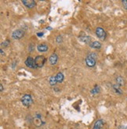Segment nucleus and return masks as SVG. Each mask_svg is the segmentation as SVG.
Listing matches in <instances>:
<instances>
[{
  "label": "nucleus",
  "mask_w": 127,
  "mask_h": 129,
  "mask_svg": "<svg viewBox=\"0 0 127 129\" xmlns=\"http://www.w3.org/2000/svg\"><path fill=\"white\" fill-rule=\"evenodd\" d=\"M21 102H22L23 106H24L26 107H29L33 103V99L30 94H26L23 95V97L21 98Z\"/></svg>",
  "instance_id": "obj_1"
},
{
  "label": "nucleus",
  "mask_w": 127,
  "mask_h": 129,
  "mask_svg": "<svg viewBox=\"0 0 127 129\" xmlns=\"http://www.w3.org/2000/svg\"><path fill=\"white\" fill-rule=\"evenodd\" d=\"M35 62L37 68H42L46 62V58L43 55H39L35 58Z\"/></svg>",
  "instance_id": "obj_2"
},
{
  "label": "nucleus",
  "mask_w": 127,
  "mask_h": 129,
  "mask_svg": "<svg viewBox=\"0 0 127 129\" xmlns=\"http://www.w3.org/2000/svg\"><path fill=\"white\" fill-rule=\"evenodd\" d=\"M96 35L100 40H104L106 39V36H107V33H106V32L104 31V29L102 28H100V27L97 28Z\"/></svg>",
  "instance_id": "obj_3"
},
{
  "label": "nucleus",
  "mask_w": 127,
  "mask_h": 129,
  "mask_svg": "<svg viewBox=\"0 0 127 129\" xmlns=\"http://www.w3.org/2000/svg\"><path fill=\"white\" fill-rule=\"evenodd\" d=\"M24 36V32L21 29L15 30L12 32V37L14 40H20Z\"/></svg>",
  "instance_id": "obj_4"
},
{
  "label": "nucleus",
  "mask_w": 127,
  "mask_h": 129,
  "mask_svg": "<svg viewBox=\"0 0 127 129\" xmlns=\"http://www.w3.org/2000/svg\"><path fill=\"white\" fill-rule=\"evenodd\" d=\"M24 63L26 64V66L30 68H37L35 59L32 58L31 57H28L27 59H26V61L24 62Z\"/></svg>",
  "instance_id": "obj_5"
},
{
  "label": "nucleus",
  "mask_w": 127,
  "mask_h": 129,
  "mask_svg": "<svg viewBox=\"0 0 127 129\" xmlns=\"http://www.w3.org/2000/svg\"><path fill=\"white\" fill-rule=\"evenodd\" d=\"M86 64L89 67H93L96 64V59L91 57L90 55H88L86 58Z\"/></svg>",
  "instance_id": "obj_6"
},
{
  "label": "nucleus",
  "mask_w": 127,
  "mask_h": 129,
  "mask_svg": "<svg viewBox=\"0 0 127 129\" xmlns=\"http://www.w3.org/2000/svg\"><path fill=\"white\" fill-rule=\"evenodd\" d=\"M22 3L26 7H28L29 9H31L36 6V2H35V1H34V0H23Z\"/></svg>",
  "instance_id": "obj_7"
},
{
  "label": "nucleus",
  "mask_w": 127,
  "mask_h": 129,
  "mask_svg": "<svg viewBox=\"0 0 127 129\" xmlns=\"http://www.w3.org/2000/svg\"><path fill=\"white\" fill-rule=\"evenodd\" d=\"M57 61H58V56L57 54H53L50 55V58H49V62H50V64H52V66H54L57 63Z\"/></svg>",
  "instance_id": "obj_8"
},
{
  "label": "nucleus",
  "mask_w": 127,
  "mask_h": 129,
  "mask_svg": "<svg viewBox=\"0 0 127 129\" xmlns=\"http://www.w3.org/2000/svg\"><path fill=\"white\" fill-rule=\"evenodd\" d=\"M49 47L46 44H40L37 46V50H38L39 52H46L48 50Z\"/></svg>",
  "instance_id": "obj_9"
},
{
  "label": "nucleus",
  "mask_w": 127,
  "mask_h": 129,
  "mask_svg": "<svg viewBox=\"0 0 127 129\" xmlns=\"http://www.w3.org/2000/svg\"><path fill=\"white\" fill-rule=\"evenodd\" d=\"M103 126H104V121H103V120L100 119L95 122L93 129H102Z\"/></svg>",
  "instance_id": "obj_10"
},
{
  "label": "nucleus",
  "mask_w": 127,
  "mask_h": 129,
  "mask_svg": "<svg viewBox=\"0 0 127 129\" xmlns=\"http://www.w3.org/2000/svg\"><path fill=\"white\" fill-rule=\"evenodd\" d=\"M101 46H102L101 44L98 41H94L89 44V46L91 48H93V49H100V48H101Z\"/></svg>",
  "instance_id": "obj_11"
},
{
  "label": "nucleus",
  "mask_w": 127,
  "mask_h": 129,
  "mask_svg": "<svg viewBox=\"0 0 127 129\" xmlns=\"http://www.w3.org/2000/svg\"><path fill=\"white\" fill-rule=\"evenodd\" d=\"M116 83H117V84L120 86V87H123L125 85V80L122 76H118L116 78Z\"/></svg>",
  "instance_id": "obj_12"
},
{
  "label": "nucleus",
  "mask_w": 127,
  "mask_h": 129,
  "mask_svg": "<svg viewBox=\"0 0 127 129\" xmlns=\"http://www.w3.org/2000/svg\"><path fill=\"white\" fill-rule=\"evenodd\" d=\"M64 76L62 72H58L56 75V79H57V83H62L64 80Z\"/></svg>",
  "instance_id": "obj_13"
},
{
  "label": "nucleus",
  "mask_w": 127,
  "mask_h": 129,
  "mask_svg": "<svg viewBox=\"0 0 127 129\" xmlns=\"http://www.w3.org/2000/svg\"><path fill=\"white\" fill-rule=\"evenodd\" d=\"M113 89L115 90V92L118 94H123V90L120 88V86H119L118 84H115L113 85Z\"/></svg>",
  "instance_id": "obj_14"
},
{
  "label": "nucleus",
  "mask_w": 127,
  "mask_h": 129,
  "mask_svg": "<svg viewBox=\"0 0 127 129\" xmlns=\"http://www.w3.org/2000/svg\"><path fill=\"white\" fill-rule=\"evenodd\" d=\"M79 40L83 42H86V44H91V38L89 36H83L79 38Z\"/></svg>",
  "instance_id": "obj_15"
},
{
  "label": "nucleus",
  "mask_w": 127,
  "mask_h": 129,
  "mask_svg": "<svg viewBox=\"0 0 127 129\" xmlns=\"http://www.w3.org/2000/svg\"><path fill=\"white\" fill-rule=\"evenodd\" d=\"M100 88L99 86H95V88H93L91 90L90 93H91V94L94 95V94H97L98 93H100Z\"/></svg>",
  "instance_id": "obj_16"
},
{
  "label": "nucleus",
  "mask_w": 127,
  "mask_h": 129,
  "mask_svg": "<svg viewBox=\"0 0 127 129\" xmlns=\"http://www.w3.org/2000/svg\"><path fill=\"white\" fill-rule=\"evenodd\" d=\"M49 83L51 86H54L57 84V79H56V76H52L50 77L49 79Z\"/></svg>",
  "instance_id": "obj_17"
},
{
  "label": "nucleus",
  "mask_w": 127,
  "mask_h": 129,
  "mask_svg": "<svg viewBox=\"0 0 127 129\" xmlns=\"http://www.w3.org/2000/svg\"><path fill=\"white\" fill-rule=\"evenodd\" d=\"M56 41H57V44H61L62 42V41H63V39H62V36H57V38H56Z\"/></svg>",
  "instance_id": "obj_18"
},
{
  "label": "nucleus",
  "mask_w": 127,
  "mask_h": 129,
  "mask_svg": "<svg viewBox=\"0 0 127 129\" xmlns=\"http://www.w3.org/2000/svg\"><path fill=\"white\" fill-rule=\"evenodd\" d=\"M2 46H4V47H6V46H8L9 45V40H6L5 42H2V44H1Z\"/></svg>",
  "instance_id": "obj_19"
},
{
  "label": "nucleus",
  "mask_w": 127,
  "mask_h": 129,
  "mask_svg": "<svg viewBox=\"0 0 127 129\" xmlns=\"http://www.w3.org/2000/svg\"><path fill=\"white\" fill-rule=\"evenodd\" d=\"M122 3L123 5V7L127 10V0H123V1H122Z\"/></svg>",
  "instance_id": "obj_20"
},
{
  "label": "nucleus",
  "mask_w": 127,
  "mask_h": 129,
  "mask_svg": "<svg viewBox=\"0 0 127 129\" xmlns=\"http://www.w3.org/2000/svg\"><path fill=\"white\" fill-rule=\"evenodd\" d=\"M43 32H39V33H37V36H43Z\"/></svg>",
  "instance_id": "obj_21"
},
{
  "label": "nucleus",
  "mask_w": 127,
  "mask_h": 129,
  "mask_svg": "<svg viewBox=\"0 0 127 129\" xmlns=\"http://www.w3.org/2000/svg\"><path fill=\"white\" fill-rule=\"evenodd\" d=\"M0 53H1V56H2V57L5 55V53L3 52V50H2V49H1V50H0Z\"/></svg>",
  "instance_id": "obj_22"
},
{
  "label": "nucleus",
  "mask_w": 127,
  "mask_h": 129,
  "mask_svg": "<svg viewBox=\"0 0 127 129\" xmlns=\"http://www.w3.org/2000/svg\"><path fill=\"white\" fill-rule=\"evenodd\" d=\"M0 90H1V91H3V86H2V84H0Z\"/></svg>",
  "instance_id": "obj_23"
},
{
  "label": "nucleus",
  "mask_w": 127,
  "mask_h": 129,
  "mask_svg": "<svg viewBox=\"0 0 127 129\" xmlns=\"http://www.w3.org/2000/svg\"><path fill=\"white\" fill-rule=\"evenodd\" d=\"M46 29H48V30H51V29H52V28H50V27H47Z\"/></svg>",
  "instance_id": "obj_24"
}]
</instances>
